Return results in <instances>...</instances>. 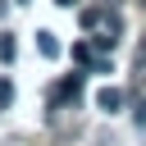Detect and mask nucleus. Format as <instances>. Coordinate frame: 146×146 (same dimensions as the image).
Masks as SVG:
<instances>
[{"instance_id": "6", "label": "nucleus", "mask_w": 146, "mask_h": 146, "mask_svg": "<svg viewBox=\"0 0 146 146\" xmlns=\"http://www.w3.org/2000/svg\"><path fill=\"white\" fill-rule=\"evenodd\" d=\"M55 5H59V9H73V5H78V0H55Z\"/></svg>"}, {"instance_id": "3", "label": "nucleus", "mask_w": 146, "mask_h": 146, "mask_svg": "<svg viewBox=\"0 0 146 146\" xmlns=\"http://www.w3.org/2000/svg\"><path fill=\"white\" fill-rule=\"evenodd\" d=\"M36 50H41L46 59H55V55H59V41H55V32H36Z\"/></svg>"}, {"instance_id": "1", "label": "nucleus", "mask_w": 146, "mask_h": 146, "mask_svg": "<svg viewBox=\"0 0 146 146\" xmlns=\"http://www.w3.org/2000/svg\"><path fill=\"white\" fill-rule=\"evenodd\" d=\"M78 96H82V73L64 78V82H59V96H55V100H78Z\"/></svg>"}, {"instance_id": "2", "label": "nucleus", "mask_w": 146, "mask_h": 146, "mask_svg": "<svg viewBox=\"0 0 146 146\" xmlns=\"http://www.w3.org/2000/svg\"><path fill=\"white\" fill-rule=\"evenodd\" d=\"M96 105H100V110H105V114H114V110H119V105H123V91H119V87H105V91H100V96H96Z\"/></svg>"}, {"instance_id": "5", "label": "nucleus", "mask_w": 146, "mask_h": 146, "mask_svg": "<svg viewBox=\"0 0 146 146\" xmlns=\"http://www.w3.org/2000/svg\"><path fill=\"white\" fill-rule=\"evenodd\" d=\"M137 123H146V100H141V105H137Z\"/></svg>"}, {"instance_id": "4", "label": "nucleus", "mask_w": 146, "mask_h": 146, "mask_svg": "<svg viewBox=\"0 0 146 146\" xmlns=\"http://www.w3.org/2000/svg\"><path fill=\"white\" fill-rule=\"evenodd\" d=\"M9 100H14V82H5V78H0V105H9Z\"/></svg>"}]
</instances>
